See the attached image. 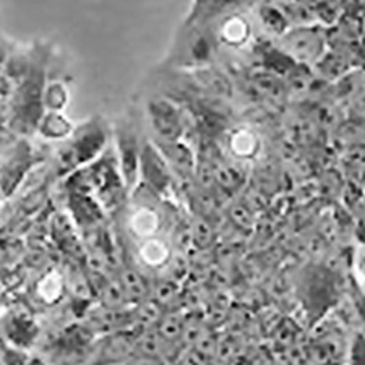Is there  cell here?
<instances>
[{"label": "cell", "instance_id": "obj_15", "mask_svg": "<svg viewBox=\"0 0 365 365\" xmlns=\"http://www.w3.org/2000/svg\"><path fill=\"white\" fill-rule=\"evenodd\" d=\"M260 20L263 26L267 28V31L281 34V36L287 31V26H289V20H287L284 11L272 7V5H264V7L260 9Z\"/></svg>", "mask_w": 365, "mask_h": 365}, {"label": "cell", "instance_id": "obj_12", "mask_svg": "<svg viewBox=\"0 0 365 365\" xmlns=\"http://www.w3.org/2000/svg\"><path fill=\"white\" fill-rule=\"evenodd\" d=\"M70 210L80 225H94L103 217V210L86 193H72L70 195Z\"/></svg>", "mask_w": 365, "mask_h": 365}, {"label": "cell", "instance_id": "obj_21", "mask_svg": "<svg viewBox=\"0 0 365 365\" xmlns=\"http://www.w3.org/2000/svg\"><path fill=\"white\" fill-rule=\"evenodd\" d=\"M5 58H7V51H5V47L2 44H0V68L4 67Z\"/></svg>", "mask_w": 365, "mask_h": 365}, {"label": "cell", "instance_id": "obj_9", "mask_svg": "<svg viewBox=\"0 0 365 365\" xmlns=\"http://www.w3.org/2000/svg\"><path fill=\"white\" fill-rule=\"evenodd\" d=\"M2 341L26 351L38 336V327L28 315L25 314H11L0 325Z\"/></svg>", "mask_w": 365, "mask_h": 365}, {"label": "cell", "instance_id": "obj_2", "mask_svg": "<svg viewBox=\"0 0 365 365\" xmlns=\"http://www.w3.org/2000/svg\"><path fill=\"white\" fill-rule=\"evenodd\" d=\"M216 41V33L210 31L205 23L184 21V29L175 41L170 58L184 68H206L205 66H208L213 58Z\"/></svg>", "mask_w": 365, "mask_h": 365}, {"label": "cell", "instance_id": "obj_13", "mask_svg": "<svg viewBox=\"0 0 365 365\" xmlns=\"http://www.w3.org/2000/svg\"><path fill=\"white\" fill-rule=\"evenodd\" d=\"M39 132L47 138H68L72 135L73 125L68 122V119L61 115L58 113H47L43 115V119L39 122Z\"/></svg>", "mask_w": 365, "mask_h": 365}, {"label": "cell", "instance_id": "obj_18", "mask_svg": "<svg viewBox=\"0 0 365 365\" xmlns=\"http://www.w3.org/2000/svg\"><path fill=\"white\" fill-rule=\"evenodd\" d=\"M347 365H365V336L356 334L352 339L349 354H347Z\"/></svg>", "mask_w": 365, "mask_h": 365}, {"label": "cell", "instance_id": "obj_4", "mask_svg": "<svg viewBox=\"0 0 365 365\" xmlns=\"http://www.w3.org/2000/svg\"><path fill=\"white\" fill-rule=\"evenodd\" d=\"M117 137V160H119V170L125 187H133L137 184L140 175V155L141 145L138 133L135 130L133 122H123L115 132Z\"/></svg>", "mask_w": 365, "mask_h": 365}, {"label": "cell", "instance_id": "obj_23", "mask_svg": "<svg viewBox=\"0 0 365 365\" xmlns=\"http://www.w3.org/2000/svg\"><path fill=\"white\" fill-rule=\"evenodd\" d=\"M0 197H2V193H0Z\"/></svg>", "mask_w": 365, "mask_h": 365}, {"label": "cell", "instance_id": "obj_10", "mask_svg": "<svg viewBox=\"0 0 365 365\" xmlns=\"http://www.w3.org/2000/svg\"><path fill=\"white\" fill-rule=\"evenodd\" d=\"M158 150L166 158L170 169L178 170L180 174H192L195 170V158L192 150L182 141H160L156 143Z\"/></svg>", "mask_w": 365, "mask_h": 365}, {"label": "cell", "instance_id": "obj_17", "mask_svg": "<svg viewBox=\"0 0 365 365\" xmlns=\"http://www.w3.org/2000/svg\"><path fill=\"white\" fill-rule=\"evenodd\" d=\"M67 103V91L62 85H51L47 90H44L43 104L49 109V113H57L63 108V104Z\"/></svg>", "mask_w": 365, "mask_h": 365}, {"label": "cell", "instance_id": "obj_8", "mask_svg": "<svg viewBox=\"0 0 365 365\" xmlns=\"http://www.w3.org/2000/svg\"><path fill=\"white\" fill-rule=\"evenodd\" d=\"M34 155L29 145L21 143L19 148L14 151V155L9 158V161L0 169V193L10 195L14 188L20 184L29 168L33 166Z\"/></svg>", "mask_w": 365, "mask_h": 365}, {"label": "cell", "instance_id": "obj_16", "mask_svg": "<svg viewBox=\"0 0 365 365\" xmlns=\"http://www.w3.org/2000/svg\"><path fill=\"white\" fill-rule=\"evenodd\" d=\"M156 331L160 334L164 343H174L175 339H179L184 333V325L182 322L174 315L161 317V320L158 322Z\"/></svg>", "mask_w": 365, "mask_h": 365}, {"label": "cell", "instance_id": "obj_3", "mask_svg": "<svg viewBox=\"0 0 365 365\" xmlns=\"http://www.w3.org/2000/svg\"><path fill=\"white\" fill-rule=\"evenodd\" d=\"M284 56L302 63H315L325 54L327 36L320 26H297L281 36Z\"/></svg>", "mask_w": 365, "mask_h": 365}, {"label": "cell", "instance_id": "obj_11", "mask_svg": "<svg viewBox=\"0 0 365 365\" xmlns=\"http://www.w3.org/2000/svg\"><path fill=\"white\" fill-rule=\"evenodd\" d=\"M215 33L216 38L220 41H225L226 44L240 46L250 38V25L240 15H232L221 20L220 29Z\"/></svg>", "mask_w": 365, "mask_h": 365}, {"label": "cell", "instance_id": "obj_5", "mask_svg": "<svg viewBox=\"0 0 365 365\" xmlns=\"http://www.w3.org/2000/svg\"><path fill=\"white\" fill-rule=\"evenodd\" d=\"M151 125L160 141H179L184 132V119L179 106L173 99L156 96L148 103Z\"/></svg>", "mask_w": 365, "mask_h": 365}, {"label": "cell", "instance_id": "obj_22", "mask_svg": "<svg viewBox=\"0 0 365 365\" xmlns=\"http://www.w3.org/2000/svg\"><path fill=\"white\" fill-rule=\"evenodd\" d=\"M0 365H4V361H2V349H0Z\"/></svg>", "mask_w": 365, "mask_h": 365}, {"label": "cell", "instance_id": "obj_1", "mask_svg": "<svg viewBox=\"0 0 365 365\" xmlns=\"http://www.w3.org/2000/svg\"><path fill=\"white\" fill-rule=\"evenodd\" d=\"M108 132L104 123L98 119H91L81 125L78 130L70 135L68 143L57 155V173L61 175L73 174L78 168L85 166L101 155Z\"/></svg>", "mask_w": 365, "mask_h": 365}, {"label": "cell", "instance_id": "obj_20", "mask_svg": "<svg viewBox=\"0 0 365 365\" xmlns=\"http://www.w3.org/2000/svg\"><path fill=\"white\" fill-rule=\"evenodd\" d=\"M357 268H359V273H361L364 278H365V247L361 250L357 257Z\"/></svg>", "mask_w": 365, "mask_h": 365}, {"label": "cell", "instance_id": "obj_6", "mask_svg": "<svg viewBox=\"0 0 365 365\" xmlns=\"http://www.w3.org/2000/svg\"><path fill=\"white\" fill-rule=\"evenodd\" d=\"M140 178L156 193H166L173 184V169L151 141H145L141 145Z\"/></svg>", "mask_w": 365, "mask_h": 365}, {"label": "cell", "instance_id": "obj_7", "mask_svg": "<svg viewBox=\"0 0 365 365\" xmlns=\"http://www.w3.org/2000/svg\"><path fill=\"white\" fill-rule=\"evenodd\" d=\"M133 334L119 331L103 341L91 365H123L135 354Z\"/></svg>", "mask_w": 365, "mask_h": 365}, {"label": "cell", "instance_id": "obj_14", "mask_svg": "<svg viewBox=\"0 0 365 365\" xmlns=\"http://www.w3.org/2000/svg\"><path fill=\"white\" fill-rule=\"evenodd\" d=\"M119 282L128 302H132V300L140 304L143 302L146 294V284L140 273L133 272V269H125V272L122 273Z\"/></svg>", "mask_w": 365, "mask_h": 365}, {"label": "cell", "instance_id": "obj_19", "mask_svg": "<svg viewBox=\"0 0 365 365\" xmlns=\"http://www.w3.org/2000/svg\"><path fill=\"white\" fill-rule=\"evenodd\" d=\"M123 365H166L161 357H151V356H137L135 354L132 359Z\"/></svg>", "mask_w": 365, "mask_h": 365}]
</instances>
